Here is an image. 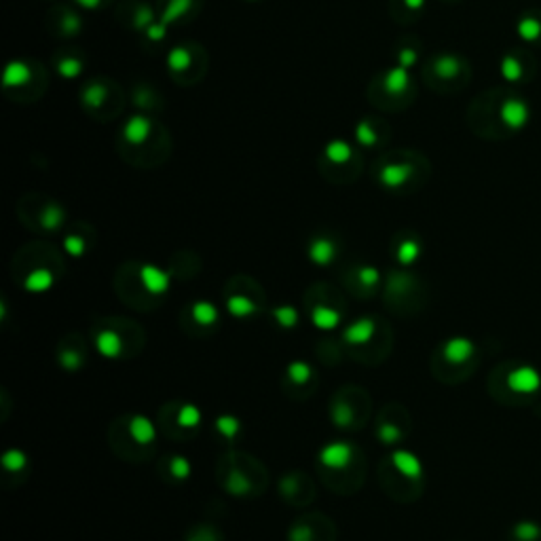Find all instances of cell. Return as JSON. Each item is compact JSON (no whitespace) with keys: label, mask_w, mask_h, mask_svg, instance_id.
<instances>
[{"label":"cell","mask_w":541,"mask_h":541,"mask_svg":"<svg viewBox=\"0 0 541 541\" xmlns=\"http://www.w3.org/2000/svg\"><path fill=\"white\" fill-rule=\"evenodd\" d=\"M487 135H510L518 133L531 119V106L526 100L512 91H493L480 98Z\"/></svg>","instance_id":"6da1fadb"},{"label":"cell","mask_w":541,"mask_h":541,"mask_svg":"<svg viewBox=\"0 0 541 541\" xmlns=\"http://www.w3.org/2000/svg\"><path fill=\"white\" fill-rule=\"evenodd\" d=\"M427 74L433 83H459L468 74V66L452 53H442L431 59V64L427 66Z\"/></svg>","instance_id":"7a4b0ae2"},{"label":"cell","mask_w":541,"mask_h":541,"mask_svg":"<svg viewBox=\"0 0 541 541\" xmlns=\"http://www.w3.org/2000/svg\"><path fill=\"white\" fill-rule=\"evenodd\" d=\"M535 72V59L524 51H512L501 59V74L512 85L526 83L528 76Z\"/></svg>","instance_id":"3957f363"},{"label":"cell","mask_w":541,"mask_h":541,"mask_svg":"<svg viewBox=\"0 0 541 541\" xmlns=\"http://www.w3.org/2000/svg\"><path fill=\"white\" fill-rule=\"evenodd\" d=\"M413 176H415V165L408 163V161H392L387 165H383L380 172H378L380 184L387 186V188L404 186Z\"/></svg>","instance_id":"277c9868"},{"label":"cell","mask_w":541,"mask_h":541,"mask_svg":"<svg viewBox=\"0 0 541 541\" xmlns=\"http://www.w3.org/2000/svg\"><path fill=\"white\" fill-rule=\"evenodd\" d=\"M380 85H383V91L390 98H404L406 91L413 87V81H410V74H408L406 68L396 66V68H392V70H387L383 74Z\"/></svg>","instance_id":"5b68a950"},{"label":"cell","mask_w":541,"mask_h":541,"mask_svg":"<svg viewBox=\"0 0 541 541\" xmlns=\"http://www.w3.org/2000/svg\"><path fill=\"white\" fill-rule=\"evenodd\" d=\"M150 131H152V121L150 119H146V117H131L125 123V127H123V140L127 144L140 146V144H144L150 138Z\"/></svg>","instance_id":"8992f818"},{"label":"cell","mask_w":541,"mask_h":541,"mask_svg":"<svg viewBox=\"0 0 541 541\" xmlns=\"http://www.w3.org/2000/svg\"><path fill=\"white\" fill-rule=\"evenodd\" d=\"M518 34L526 40V43H535L539 45L541 43V13L533 11V13H526L518 20Z\"/></svg>","instance_id":"52a82bcc"},{"label":"cell","mask_w":541,"mask_h":541,"mask_svg":"<svg viewBox=\"0 0 541 541\" xmlns=\"http://www.w3.org/2000/svg\"><path fill=\"white\" fill-rule=\"evenodd\" d=\"M353 148L351 144H347L345 140H332L326 148H324V159L330 161L332 165H345L349 161H353Z\"/></svg>","instance_id":"ba28073f"},{"label":"cell","mask_w":541,"mask_h":541,"mask_svg":"<svg viewBox=\"0 0 541 541\" xmlns=\"http://www.w3.org/2000/svg\"><path fill=\"white\" fill-rule=\"evenodd\" d=\"M142 283L150 294H163L170 286V277L159 271L157 267H144L142 269Z\"/></svg>","instance_id":"9c48e42d"},{"label":"cell","mask_w":541,"mask_h":541,"mask_svg":"<svg viewBox=\"0 0 541 541\" xmlns=\"http://www.w3.org/2000/svg\"><path fill=\"white\" fill-rule=\"evenodd\" d=\"M320 459L328 468H345L351 459V448L347 444H330L322 450Z\"/></svg>","instance_id":"30bf717a"},{"label":"cell","mask_w":541,"mask_h":541,"mask_svg":"<svg viewBox=\"0 0 541 541\" xmlns=\"http://www.w3.org/2000/svg\"><path fill=\"white\" fill-rule=\"evenodd\" d=\"M32 76V68L26 61H11L5 72V87H24Z\"/></svg>","instance_id":"8fae6325"},{"label":"cell","mask_w":541,"mask_h":541,"mask_svg":"<svg viewBox=\"0 0 541 541\" xmlns=\"http://www.w3.org/2000/svg\"><path fill=\"white\" fill-rule=\"evenodd\" d=\"M472 351H474V347H472V343L466 341V339H452V341H448L446 347H444V355H446V360L452 362V364L466 362V360L472 355Z\"/></svg>","instance_id":"7c38bea8"},{"label":"cell","mask_w":541,"mask_h":541,"mask_svg":"<svg viewBox=\"0 0 541 541\" xmlns=\"http://www.w3.org/2000/svg\"><path fill=\"white\" fill-rule=\"evenodd\" d=\"M394 466L398 468V472H402L406 478H417L421 474V463L415 454L406 452V450H398L394 454Z\"/></svg>","instance_id":"4fadbf2b"},{"label":"cell","mask_w":541,"mask_h":541,"mask_svg":"<svg viewBox=\"0 0 541 541\" xmlns=\"http://www.w3.org/2000/svg\"><path fill=\"white\" fill-rule=\"evenodd\" d=\"M334 254H336V248H334V244L332 242H328V239H316L313 244H311V258L318 262V265H330V260L334 258Z\"/></svg>","instance_id":"5bb4252c"},{"label":"cell","mask_w":541,"mask_h":541,"mask_svg":"<svg viewBox=\"0 0 541 541\" xmlns=\"http://www.w3.org/2000/svg\"><path fill=\"white\" fill-rule=\"evenodd\" d=\"M372 332H374V324L370 322V320H360L357 324H353L347 332H345V339L349 341V343H366L370 336H372Z\"/></svg>","instance_id":"9a60e30c"},{"label":"cell","mask_w":541,"mask_h":541,"mask_svg":"<svg viewBox=\"0 0 541 541\" xmlns=\"http://www.w3.org/2000/svg\"><path fill=\"white\" fill-rule=\"evenodd\" d=\"M195 0H170L168 9L163 11V24H172L180 17H184L188 13V9L193 7Z\"/></svg>","instance_id":"2e32d148"},{"label":"cell","mask_w":541,"mask_h":541,"mask_svg":"<svg viewBox=\"0 0 541 541\" xmlns=\"http://www.w3.org/2000/svg\"><path fill=\"white\" fill-rule=\"evenodd\" d=\"M131 433H133V438H135L138 442H142V444H148L150 440H154V429H152L150 421L144 419V417H135V419L131 421Z\"/></svg>","instance_id":"e0dca14e"},{"label":"cell","mask_w":541,"mask_h":541,"mask_svg":"<svg viewBox=\"0 0 541 541\" xmlns=\"http://www.w3.org/2000/svg\"><path fill=\"white\" fill-rule=\"evenodd\" d=\"M98 349L104 355L114 357L121 351V339L114 332H102V334H98Z\"/></svg>","instance_id":"ac0fdd59"},{"label":"cell","mask_w":541,"mask_h":541,"mask_svg":"<svg viewBox=\"0 0 541 541\" xmlns=\"http://www.w3.org/2000/svg\"><path fill=\"white\" fill-rule=\"evenodd\" d=\"M81 68H83L81 59H76L72 55H66L64 59H57V64H55V70L61 76H66V79H74L76 74H81Z\"/></svg>","instance_id":"d6986e66"},{"label":"cell","mask_w":541,"mask_h":541,"mask_svg":"<svg viewBox=\"0 0 541 541\" xmlns=\"http://www.w3.org/2000/svg\"><path fill=\"white\" fill-rule=\"evenodd\" d=\"M313 322H316L320 328H324V330H332V328L341 322V318H339V313L332 311V309L320 306V309H316V313H313Z\"/></svg>","instance_id":"ffe728a7"},{"label":"cell","mask_w":541,"mask_h":541,"mask_svg":"<svg viewBox=\"0 0 541 541\" xmlns=\"http://www.w3.org/2000/svg\"><path fill=\"white\" fill-rule=\"evenodd\" d=\"M355 138L362 146H374L378 142V133L370 121H362L355 129Z\"/></svg>","instance_id":"44dd1931"},{"label":"cell","mask_w":541,"mask_h":541,"mask_svg":"<svg viewBox=\"0 0 541 541\" xmlns=\"http://www.w3.org/2000/svg\"><path fill=\"white\" fill-rule=\"evenodd\" d=\"M193 318H195L199 324L207 326V324L216 322L218 313H216V309H214L209 302H197V304L193 306Z\"/></svg>","instance_id":"7402d4cb"},{"label":"cell","mask_w":541,"mask_h":541,"mask_svg":"<svg viewBox=\"0 0 541 541\" xmlns=\"http://www.w3.org/2000/svg\"><path fill=\"white\" fill-rule=\"evenodd\" d=\"M228 309H230V313H233V316H239V318L250 316V313L254 311L252 302H248L244 296H233V298H230V300H228Z\"/></svg>","instance_id":"603a6c76"},{"label":"cell","mask_w":541,"mask_h":541,"mask_svg":"<svg viewBox=\"0 0 541 541\" xmlns=\"http://www.w3.org/2000/svg\"><path fill=\"white\" fill-rule=\"evenodd\" d=\"M417 256H419V246H417L415 242H404V244L400 246L398 258H400L404 265H410Z\"/></svg>","instance_id":"cb8c5ba5"},{"label":"cell","mask_w":541,"mask_h":541,"mask_svg":"<svg viewBox=\"0 0 541 541\" xmlns=\"http://www.w3.org/2000/svg\"><path fill=\"white\" fill-rule=\"evenodd\" d=\"M26 466V457H24V452H20V450H9L7 454H5V468L7 470H22Z\"/></svg>","instance_id":"d4e9b609"},{"label":"cell","mask_w":541,"mask_h":541,"mask_svg":"<svg viewBox=\"0 0 541 541\" xmlns=\"http://www.w3.org/2000/svg\"><path fill=\"white\" fill-rule=\"evenodd\" d=\"M49 286H51V275L45 273V271H38V273H34V275L28 279V288L34 290V292H40V290H45V288H49Z\"/></svg>","instance_id":"484cf974"},{"label":"cell","mask_w":541,"mask_h":541,"mask_svg":"<svg viewBox=\"0 0 541 541\" xmlns=\"http://www.w3.org/2000/svg\"><path fill=\"white\" fill-rule=\"evenodd\" d=\"M199 419H201V415H199V410L195 408V406H184L182 408V413H180V423L182 425H186V427H193V425H197L199 423Z\"/></svg>","instance_id":"4316f807"},{"label":"cell","mask_w":541,"mask_h":541,"mask_svg":"<svg viewBox=\"0 0 541 541\" xmlns=\"http://www.w3.org/2000/svg\"><path fill=\"white\" fill-rule=\"evenodd\" d=\"M417 51L413 49V47H404V49H400V53H398V61H400V66L402 68H413L415 64H417Z\"/></svg>","instance_id":"83f0119b"},{"label":"cell","mask_w":541,"mask_h":541,"mask_svg":"<svg viewBox=\"0 0 541 541\" xmlns=\"http://www.w3.org/2000/svg\"><path fill=\"white\" fill-rule=\"evenodd\" d=\"M309 374H311V370H309V366H304V364H300V362L292 364V368H290V376H292L296 383L306 380V378H309Z\"/></svg>","instance_id":"f1b7e54d"},{"label":"cell","mask_w":541,"mask_h":541,"mask_svg":"<svg viewBox=\"0 0 541 541\" xmlns=\"http://www.w3.org/2000/svg\"><path fill=\"white\" fill-rule=\"evenodd\" d=\"M275 318L283 324V326H294V322H296V313H294V309H277V311H275Z\"/></svg>","instance_id":"f546056e"},{"label":"cell","mask_w":541,"mask_h":541,"mask_svg":"<svg viewBox=\"0 0 541 541\" xmlns=\"http://www.w3.org/2000/svg\"><path fill=\"white\" fill-rule=\"evenodd\" d=\"M237 427H239V423H237L235 419H230V417H224V419L218 421V429H220L224 436H233V433L237 431Z\"/></svg>","instance_id":"4dcf8cb0"},{"label":"cell","mask_w":541,"mask_h":541,"mask_svg":"<svg viewBox=\"0 0 541 541\" xmlns=\"http://www.w3.org/2000/svg\"><path fill=\"white\" fill-rule=\"evenodd\" d=\"M172 472H174L178 478H184V476H188V461H186V459H180V457H176V459L172 461Z\"/></svg>","instance_id":"1f68e13d"},{"label":"cell","mask_w":541,"mask_h":541,"mask_svg":"<svg viewBox=\"0 0 541 541\" xmlns=\"http://www.w3.org/2000/svg\"><path fill=\"white\" fill-rule=\"evenodd\" d=\"M360 279H362V283H366V286H374V283L378 281V273L368 267V269H362V271H360Z\"/></svg>","instance_id":"d6a6232c"},{"label":"cell","mask_w":541,"mask_h":541,"mask_svg":"<svg viewBox=\"0 0 541 541\" xmlns=\"http://www.w3.org/2000/svg\"><path fill=\"white\" fill-rule=\"evenodd\" d=\"M378 436H380L385 442H394L400 433H398V429H396L394 425H387V427H383V429L378 431Z\"/></svg>","instance_id":"836d02e7"},{"label":"cell","mask_w":541,"mask_h":541,"mask_svg":"<svg viewBox=\"0 0 541 541\" xmlns=\"http://www.w3.org/2000/svg\"><path fill=\"white\" fill-rule=\"evenodd\" d=\"M66 248H68L72 254H81V252H83V242L76 239V237H68V239H66Z\"/></svg>","instance_id":"e575fe53"},{"label":"cell","mask_w":541,"mask_h":541,"mask_svg":"<svg viewBox=\"0 0 541 541\" xmlns=\"http://www.w3.org/2000/svg\"><path fill=\"white\" fill-rule=\"evenodd\" d=\"M404 5H406V9H410V11H419V9L425 7V0H404Z\"/></svg>","instance_id":"d590c367"},{"label":"cell","mask_w":541,"mask_h":541,"mask_svg":"<svg viewBox=\"0 0 541 541\" xmlns=\"http://www.w3.org/2000/svg\"><path fill=\"white\" fill-rule=\"evenodd\" d=\"M79 3H81L83 7H87V9H96V7L102 5V0H79Z\"/></svg>","instance_id":"8d00e7d4"}]
</instances>
